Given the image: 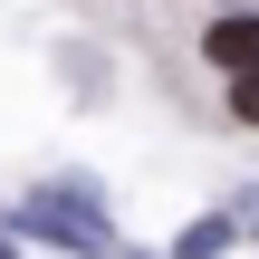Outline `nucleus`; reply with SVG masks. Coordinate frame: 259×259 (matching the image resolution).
Segmentation results:
<instances>
[{
    "instance_id": "f257e3e1",
    "label": "nucleus",
    "mask_w": 259,
    "mask_h": 259,
    "mask_svg": "<svg viewBox=\"0 0 259 259\" xmlns=\"http://www.w3.org/2000/svg\"><path fill=\"white\" fill-rule=\"evenodd\" d=\"M19 231L67 240V250H115V231H106L96 192H29V202H19Z\"/></svg>"
},
{
    "instance_id": "f03ea898",
    "label": "nucleus",
    "mask_w": 259,
    "mask_h": 259,
    "mask_svg": "<svg viewBox=\"0 0 259 259\" xmlns=\"http://www.w3.org/2000/svg\"><path fill=\"white\" fill-rule=\"evenodd\" d=\"M211 67H231V77H259V19H211Z\"/></svg>"
},
{
    "instance_id": "7ed1b4c3",
    "label": "nucleus",
    "mask_w": 259,
    "mask_h": 259,
    "mask_svg": "<svg viewBox=\"0 0 259 259\" xmlns=\"http://www.w3.org/2000/svg\"><path fill=\"white\" fill-rule=\"evenodd\" d=\"M231 250V221H192V231H183V259H221Z\"/></svg>"
},
{
    "instance_id": "20e7f679",
    "label": "nucleus",
    "mask_w": 259,
    "mask_h": 259,
    "mask_svg": "<svg viewBox=\"0 0 259 259\" xmlns=\"http://www.w3.org/2000/svg\"><path fill=\"white\" fill-rule=\"evenodd\" d=\"M231 106H240V115L259 125V77H240V96H231Z\"/></svg>"
},
{
    "instance_id": "39448f33",
    "label": "nucleus",
    "mask_w": 259,
    "mask_h": 259,
    "mask_svg": "<svg viewBox=\"0 0 259 259\" xmlns=\"http://www.w3.org/2000/svg\"><path fill=\"white\" fill-rule=\"evenodd\" d=\"M0 259H19V250H10V240H0Z\"/></svg>"
}]
</instances>
